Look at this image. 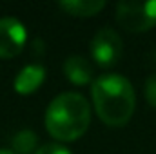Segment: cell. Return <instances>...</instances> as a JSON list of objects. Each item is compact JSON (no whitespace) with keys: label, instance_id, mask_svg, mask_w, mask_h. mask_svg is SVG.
I'll use <instances>...</instances> for the list:
<instances>
[{"label":"cell","instance_id":"obj_6","mask_svg":"<svg viewBox=\"0 0 156 154\" xmlns=\"http://www.w3.org/2000/svg\"><path fill=\"white\" fill-rule=\"evenodd\" d=\"M45 78V69L38 64H29L20 69V73L15 76V91L18 94H31L40 87V83Z\"/></svg>","mask_w":156,"mask_h":154},{"label":"cell","instance_id":"obj_3","mask_svg":"<svg viewBox=\"0 0 156 154\" xmlns=\"http://www.w3.org/2000/svg\"><path fill=\"white\" fill-rule=\"evenodd\" d=\"M118 24L131 31L142 33L149 31L156 26V0L149 2H136V0H123L116 5Z\"/></svg>","mask_w":156,"mask_h":154},{"label":"cell","instance_id":"obj_11","mask_svg":"<svg viewBox=\"0 0 156 154\" xmlns=\"http://www.w3.org/2000/svg\"><path fill=\"white\" fill-rule=\"evenodd\" d=\"M35 154H73L69 149H66L64 145H58V143H45L42 145Z\"/></svg>","mask_w":156,"mask_h":154},{"label":"cell","instance_id":"obj_4","mask_svg":"<svg viewBox=\"0 0 156 154\" xmlns=\"http://www.w3.org/2000/svg\"><path fill=\"white\" fill-rule=\"evenodd\" d=\"M122 51H123L122 38L111 27L100 29L91 40V54H93L94 62L100 64L102 67L115 65L122 56Z\"/></svg>","mask_w":156,"mask_h":154},{"label":"cell","instance_id":"obj_7","mask_svg":"<svg viewBox=\"0 0 156 154\" xmlns=\"http://www.w3.org/2000/svg\"><path fill=\"white\" fill-rule=\"evenodd\" d=\"M64 73L66 78L76 85H85L93 80V65L87 58L75 54V56H69L64 64Z\"/></svg>","mask_w":156,"mask_h":154},{"label":"cell","instance_id":"obj_10","mask_svg":"<svg viewBox=\"0 0 156 154\" xmlns=\"http://www.w3.org/2000/svg\"><path fill=\"white\" fill-rule=\"evenodd\" d=\"M145 98H147L149 105L156 107V73H153L145 82Z\"/></svg>","mask_w":156,"mask_h":154},{"label":"cell","instance_id":"obj_9","mask_svg":"<svg viewBox=\"0 0 156 154\" xmlns=\"http://www.w3.org/2000/svg\"><path fill=\"white\" fill-rule=\"evenodd\" d=\"M37 134L31 131V129H24L20 132H16L13 136V151L15 154H31L35 149H37Z\"/></svg>","mask_w":156,"mask_h":154},{"label":"cell","instance_id":"obj_1","mask_svg":"<svg viewBox=\"0 0 156 154\" xmlns=\"http://www.w3.org/2000/svg\"><path fill=\"white\" fill-rule=\"evenodd\" d=\"M93 103L96 114L107 125H125L136 107V96L131 82L122 75H102L93 83Z\"/></svg>","mask_w":156,"mask_h":154},{"label":"cell","instance_id":"obj_2","mask_svg":"<svg viewBox=\"0 0 156 154\" xmlns=\"http://www.w3.org/2000/svg\"><path fill=\"white\" fill-rule=\"evenodd\" d=\"M91 121L89 102L78 93H62L45 111V129L60 142L80 138Z\"/></svg>","mask_w":156,"mask_h":154},{"label":"cell","instance_id":"obj_8","mask_svg":"<svg viewBox=\"0 0 156 154\" xmlns=\"http://www.w3.org/2000/svg\"><path fill=\"white\" fill-rule=\"evenodd\" d=\"M58 7L73 16H93L105 7L104 0H62Z\"/></svg>","mask_w":156,"mask_h":154},{"label":"cell","instance_id":"obj_12","mask_svg":"<svg viewBox=\"0 0 156 154\" xmlns=\"http://www.w3.org/2000/svg\"><path fill=\"white\" fill-rule=\"evenodd\" d=\"M0 154H15L13 151H0Z\"/></svg>","mask_w":156,"mask_h":154},{"label":"cell","instance_id":"obj_5","mask_svg":"<svg viewBox=\"0 0 156 154\" xmlns=\"http://www.w3.org/2000/svg\"><path fill=\"white\" fill-rule=\"evenodd\" d=\"M26 27L13 16L0 18V58L16 56L26 45Z\"/></svg>","mask_w":156,"mask_h":154}]
</instances>
